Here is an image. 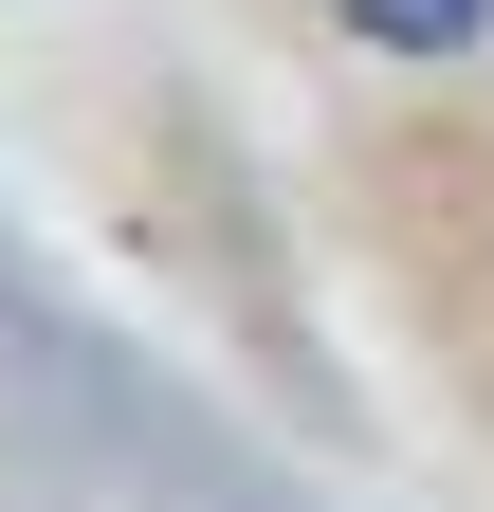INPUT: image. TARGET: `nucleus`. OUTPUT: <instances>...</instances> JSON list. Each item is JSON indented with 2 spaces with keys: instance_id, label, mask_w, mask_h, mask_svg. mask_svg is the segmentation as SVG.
Wrapping results in <instances>:
<instances>
[{
  "instance_id": "1",
  "label": "nucleus",
  "mask_w": 494,
  "mask_h": 512,
  "mask_svg": "<svg viewBox=\"0 0 494 512\" xmlns=\"http://www.w3.org/2000/svg\"><path fill=\"white\" fill-rule=\"evenodd\" d=\"M330 19H348V37H385V55H458L494 0H330Z\"/></svg>"
}]
</instances>
